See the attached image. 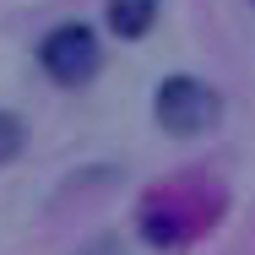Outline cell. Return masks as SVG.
I'll return each instance as SVG.
<instances>
[{
  "label": "cell",
  "mask_w": 255,
  "mask_h": 255,
  "mask_svg": "<svg viewBox=\"0 0 255 255\" xmlns=\"http://www.w3.org/2000/svg\"><path fill=\"white\" fill-rule=\"evenodd\" d=\"M217 114H223V98L196 76H168L157 87V125L174 136H201Z\"/></svg>",
  "instance_id": "obj_1"
},
{
  "label": "cell",
  "mask_w": 255,
  "mask_h": 255,
  "mask_svg": "<svg viewBox=\"0 0 255 255\" xmlns=\"http://www.w3.org/2000/svg\"><path fill=\"white\" fill-rule=\"evenodd\" d=\"M38 60H44V71H49L54 82H87L98 71V38H93V27L65 22V27H54L49 38H44Z\"/></svg>",
  "instance_id": "obj_2"
},
{
  "label": "cell",
  "mask_w": 255,
  "mask_h": 255,
  "mask_svg": "<svg viewBox=\"0 0 255 255\" xmlns=\"http://www.w3.org/2000/svg\"><path fill=\"white\" fill-rule=\"evenodd\" d=\"M157 16V0H109V27L120 38H141Z\"/></svg>",
  "instance_id": "obj_3"
},
{
  "label": "cell",
  "mask_w": 255,
  "mask_h": 255,
  "mask_svg": "<svg viewBox=\"0 0 255 255\" xmlns=\"http://www.w3.org/2000/svg\"><path fill=\"white\" fill-rule=\"evenodd\" d=\"M22 152V120H11V114H0V163L5 157Z\"/></svg>",
  "instance_id": "obj_4"
}]
</instances>
